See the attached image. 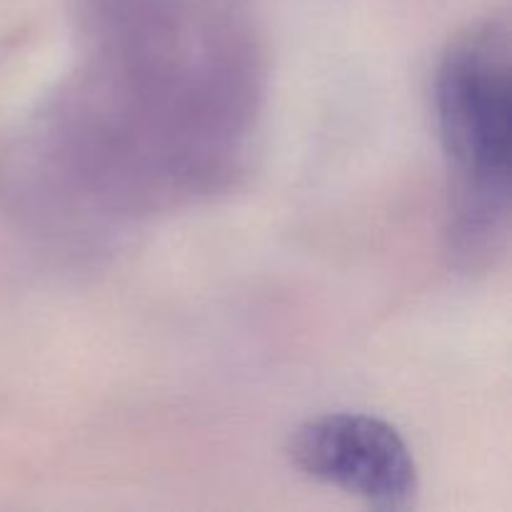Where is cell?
<instances>
[{
  "instance_id": "obj_2",
  "label": "cell",
  "mask_w": 512,
  "mask_h": 512,
  "mask_svg": "<svg viewBox=\"0 0 512 512\" xmlns=\"http://www.w3.org/2000/svg\"><path fill=\"white\" fill-rule=\"evenodd\" d=\"M295 468L380 510H405L418 495V468L403 435L363 413H328L290 435Z\"/></svg>"
},
{
  "instance_id": "obj_1",
  "label": "cell",
  "mask_w": 512,
  "mask_h": 512,
  "mask_svg": "<svg viewBox=\"0 0 512 512\" xmlns=\"http://www.w3.org/2000/svg\"><path fill=\"white\" fill-rule=\"evenodd\" d=\"M510 35L485 25L455 40L435 75V113L453 173L473 205L505 215L510 193Z\"/></svg>"
}]
</instances>
